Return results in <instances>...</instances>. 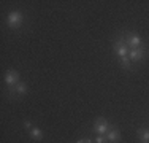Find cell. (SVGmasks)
I'll list each match as a JSON object with an SVG mask.
<instances>
[{"label": "cell", "instance_id": "cell-13", "mask_svg": "<svg viewBox=\"0 0 149 143\" xmlns=\"http://www.w3.org/2000/svg\"><path fill=\"white\" fill-rule=\"evenodd\" d=\"M76 143H95V142L92 140L91 137H83V138H79V140H78Z\"/></svg>", "mask_w": 149, "mask_h": 143}, {"label": "cell", "instance_id": "cell-11", "mask_svg": "<svg viewBox=\"0 0 149 143\" xmlns=\"http://www.w3.org/2000/svg\"><path fill=\"white\" fill-rule=\"evenodd\" d=\"M95 143H108V138H106V135H97V137L94 138Z\"/></svg>", "mask_w": 149, "mask_h": 143}, {"label": "cell", "instance_id": "cell-7", "mask_svg": "<svg viewBox=\"0 0 149 143\" xmlns=\"http://www.w3.org/2000/svg\"><path fill=\"white\" fill-rule=\"evenodd\" d=\"M21 81V73L15 69H10L5 72V76H3V83H5L6 88H13Z\"/></svg>", "mask_w": 149, "mask_h": 143}, {"label": "cell", "instance_id": "cell-14", "mask_svg": "<svg viewBox=\"0 0 149 143\" xmlns=\"http://www.w3.org/2000/svg\"><path fill=\"white\" fill-rule=\"evenodd\" d=\"M140 143H149V142H140Z\"/></svg>", "mask_w": 149, "mask_h": 143}, {"label": "cell", "instance_id": "cell-4", "mask_svg": "<svg viewBox=\"0 0 149 143\" xmlns=\"http://www.w3.org/2000/svg\"><path fill=\"white\" fill-rule=\"evenodd\" d=\"M129 59L130 62H135V64H143L144 60L149 59V43L144 41L140 48L136 49H130L129 51Z\"/></svg>", "mask_w": 149, "mask_h": 143}, {"label": "cell", "instance_id": "cell-3", "mask_svg": "<svg viewBox=\"0 0 149 143\" xmlns=\"http://www.w3.org/2000/svg\"><path fill=\"white\" fill-rule=\"evenodd\" d=\"M6 26L11 30H19L21 27L24 26L26 22V14H24L21 10H11L8 14H6V19H5Z\"/></svg>", "mask_w": 149, "mask_h": 143}, {"label": "cell", "instance_id": "cell-5", "mask_svg": "<svg viewBox=\"0 0 149 143\" xmlns=\"http://www.w3.org/2000/svg\"><path fill=\"white\" fill-rule=\"evenodd\" d=\"M6 92H8V97L10 99H21L24 97V95H27V92H29V86H27L26 81H19L16 86H13V88H6Z\"/></svg>", "mask_w": 149, "mask_h": 143}, {"label": "cell", "instance_id": "cell-12", "mask_svg": "<svg viewBox=\"0 0 149 143\" xmlns=\"http://www.w3.org/2000/svg\"><path fill=\"white\" fill-rule=\"evenodd\" d=\"M22 127H24V130H27V132H29L30 129L33 127V124H32L30 121H24V123H22Z\"/></svg>", "mask_w": 149, "mask_h": 143}, {"label": "cell", "instance_id": "cell-1", "mask_svg": "<svg viewBox=\"0 0 149 143\" xmlns=\"http://www.w3.org/2000/svg\"><path fill=\"white\" fill-rule=\"evenodd\" d=\"M111 49L114 51L120 67L125 72H133L132 62H130V59H129V48H127V45L124 43V40L120 38L119 34H116V37L111 40Z\"/></svg>", "mask_w": 149, "mask_h": 143}, {"label": "cell", "instance_id": "cell-6", "mask_svg": "<svg viewBox=\"0 0 149 143\" xmlns=\"http://www.w3.org/2000/svg\"><path fill=\"white\" fill-rule=\"evenodd\" d=\"M109 129H111V126H109L108 121H106L103 116H98L97 119L94 121V126H92V132H94V134H97V135H106Z\"/></svg>", "mask_w": 149, "mask_h": 143}, {"label": "cell", "instance_id": "cell-8", "mask_svg": "<svg viewBox=\"0 0 149 143\" xmlns=\"http://www.w3.org/2000/svg\"><path fill=\"white\" fill-rule=\"evenodd\" d=\"M108 143H119L120 142V130L118 129V126H111V129L106 134Z\"/></svg>", "mask_w": 149, "mask_h": 143}, {"label": "cell", "instance_id": "cell-10", "mask_svg": "<svg viewBox=\"0 0 149 143\" xmlns=\"http://www.w3.org/2000/svg\"><path fill=\"white\" fill-rule=\"evenodd\" d=\"M136 137L140 142H149V127L143 126V127L136 129Z\"/></svg>", "mask_w": 149, "mask_h": 143}, {"label": "cell", "instance_id": "cell-2", "mask_svg": "<svg viewBox=\"0 0 149 143\" xmlns=\"http://www.w3.org/2000/svg\"><path fill=\"white\" fill-rule=\"evenodd\" d=\"M118 34L120 35V38L124 40V43L127 45L129 51H130V49H136V48H140V46L144 43V41H143V38H141L140 35L136 34V32H132V30H129V29H124V30L118 32Z\"/></svg>", "mask_w": 149, "mask_h": 143}, {"label": "cell", "instance_id": "cell-9", "mask_svg": "<svg viewBox=\"0 0 149 143\" xmlns=\"http://www.w3.org/2000/svg\"><path fill=\"white\" fill-rule=\"evenodd\" d=\"M29 137H30L33 142H41V140H43V130H41L40 127L33 126V127L29 130Z\"/></svg>", "mask_w": 149, "mask_h": 143}]
</instances>
